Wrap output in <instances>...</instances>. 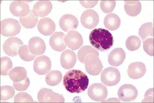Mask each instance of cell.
I'll list each match as a JSON object with an SVG mask.
<instances>
[{"label": "cell", "mask_w": 154, "mask_h": 103, "mask_svg": "<svg viewBox=\"0 0 154 103\" xmlns=\"http://www.w3.org/2000/svg\"><path fill=\"white\" fill-rule=\"evenodd\" d=\"M143 42V48L144 51L148 55L151 56H153V38H148Z\"/></svg>", "instance_id": "cell-34"}, {"label": "cell", "mask_w": 154, "mask_h": 103, "mask_svg": "<svg viewBox=\"0 0 154 103\" xmlns=\"http://www.w3.org/2000/svg\"><path fill=\"white\" fill-rule=\"evenodd\" d=\"M11 13L16 16L23 17L27 15L30 10L28 4L23 1H14L11 3L9 6Z\"/></svg>", "instance_id": "cell-14"}, {"label": "cell", "mask_w": 154, "mask_h": 103, "mask_svg": "<svg viewBox=\"0 0 154 103\" xmlns=\"http://www.w3.org/2000/svg\"><path fill=\"white\" fill-rule=\"evenodd\" d=\"M14 102H35L32 96L26 92H20L16 94L14 98Z\"/></svg>", "instance_id": "cell-32"}, {"label": "cell", "mask_w": 154, "mask_h": 103, "mask_svg": "<svg viewBox=\"0 0 154 103\" xmlns=\"http://www.w3.org/2000/svg\"><path fill=\"white\" fill-rule=\"evenodd\" d=\"M104 24L105 28L111 31L116 30L120 25L121 21L119 16L114 13L107 14L104 18Z\"/></svg>", "instance_id": "cell-23"}, {"label": "cell", "mask_w": 154, "mask_h": 103, "mask_svg": "<svg viewBox=\"0 0 154 103\" xmlns=\"http://www.w3.org/2000/svg\"><path fill=\"white\" fill-rule=\"evenodd\" d=\"M62 75L60 71L51 70L46 75L45 80L46 84L50 86H54L59 84L61 82Z\"/></svg>", "instance_id": "cell-27"}, {"label": "cell", "mask_w": 154, "mask_h": 103, "mask_svg": "<svg viewBox=\"0 0 154 103\" xmlns=\"http://www.w3.org/2000/svg\"><path fill=\"white\" fill-rule=\"evenodd\" d=\"M65 35L62 32H56L50 37L49 44L51 47L57 52H61L66 47L64 38Z\"/></svg>", "instance_id": "cell-21"}, {"label": "cell", "mask_w": 154, "mask_h": 103, "mask_svg": "<svg viewBox=\"0 0 154 103\" xmlns=\"http://www.w3.org/2000/svg\"><path fill=\"white\" fill-rule=\"evenodd\" d=\"M89 38L92 46L101 52L109 50L112 46L114 42L111 33L108 30L102 28L93 30L90 33Z\"/></svg>", "instance_id": "cell-3"}, {"label": "cell", "mask_w": 154, "mask_h": 103, "mask_svg": "<svg viewBox=\"0 0 154 103\" xmlns=\"http://www.w3.org/2000/svg\"><path fill=\"white\" fill-rule=\"evenodd\" d=\"M80 21L84 27L88 29H92L98 24L99 21V16L94 10L90 9L87 10L82 14Z\"/></svg>", "instance_id": "cell-9"}, {"label": "cell", "mask_w": 154, "mask_h": 103, "mask_svg": "<svg viewBox=\"0 0 154 103\" xmlns=\"http://www.w3.org/2000/svg\"><path fill=\"white\" fill-rule=\"evenodd\" d=\"M107 87L102 83H94L89 88L88 94L92 100L103 102L108 95Z\"/></svg>", "instance_id": "cell-7"}, {"label": "cell", "mask_w": 154, "mask_h": 103, "mask_svg": "<svg viewBox=\"0 0 154 103\" xmlns=\"http://www.w3.org/2000/svg\"><path fill=\"white\" fill-rule=\"evenodd\" d=\"M77 57L79 60L84 64L86 71L89 74L97 75L102 71L103 66L99 58V53L92 46L82 47L79 50Z\"/></svg>", "instance_id": "cell-1"}, {"label": "cell", "mask_w": 154, "mask_h": 103, "mask_svg": "<svg viewBox=\"0 0 154 103\" xmlns=\"http://www.w3.org/2000/svg\"><path fill=\"white\" fill-rule=\"evenodd\" d=\"M0 89L1 100H7L12 98L15 95V90L11 86H1Z\"/></svg>", "instance_id": "cell-31"}, {"label": "cell", "mask_w": 154, "mask_h": 103, "mask_svg": "<svg viewBox=\"0 0 154 103\" xmlns=\"http://www.w3.org/2000/svg\"><path fill=\"white\" fill-rule=\"evenodd\" d=\"M127 72L128 75L131 78L138 79L145 75L146 67L145 64L142 62H133L129 65Z\"/></svg>", "instance_id": "cell-17"}, {"label": "cell", "mask_w": 154, "mask_h": 103, "mask_svg": "<svg viewBox=\"0 0 154 103\" xmlns=\"http://www.w3.org/2000/svg\"><path fill=\"white\" fill-rule=\"evenodd\" d=\"M79 2L83 6L89 8L95 6L98 3V1H80Z\"/></svg>", "instance_id": "cell-36"}, {"label": "cell", "mask_w": 154, "mask_h": 103, "mask_svg": "<svg viewBox=\"0 0 154 103\" xmlns=\"http://www.w3.org/2000/svg\"><path fill=\"white\" fill-rule=\"evenodd\" d=\"M18 53L21 59L25 61H32L36 57V55L30 52L28 46L27 45L21 46L19 49Z\"/></svg>", "instance_id": "cell-30"}, {"label": "cell", "mask_w": 154, "mask_h": 103, "mask_svg": "<svg viewBox=\"0 0 154 103\" xmlns=\"http://www.w3.org/2000/svg\"><path fill=\"white\" fill-rule=\"evenodd\" d=\"M52 8V5L50 1L40 0L34 4L32 11L35 16L43 17L50 13Z\"/></svg>", "instance_id": "cell-15"}, {"label": "cell", "mask_w": 154, "mask_h": 103, "mask_svg": "<svg viewBox=\"0 0 154 103\" xmlns=\"http://www.w3.org/2000/svg\"><path fill=\"white\" fill-rule=\"evenodd\" d=\"M116 5L115 1H101L100 7L102 11L106 13H110L114 10Z\"/></svg>", "instance_id": "cell-33"}, {"label": "cell", "mask_w": 154, "mask_h": 103, "mask_svg": "<svg viewBox=\"0 0 154 103\" xmlns=\"http://www.w3.org/2000/svg\"><path fill=\"white\" fill-rule=\"evenodd\" d=\"M19 21L21 24L24 28L31 29L34 28L38 21L37 16L34 15L32 10H30L29 14L27 15L19 17Z\"/></svg>", "instance_id": "cell-26"}, {"label": "cell", "mask_w": 154, "mask_h": 103, "mask_svg": "<svg viewBox=\"0 0 154 103\" xmlns=\"http://www.w3.org/2000/svg\"><path fill=\"white\" fill-rule=\"evenodd\" d=\"M120 73L116 68L112 67L105 69L101 75L102 83L108 86H113L117 84L120 79Z\"/></svg>", "instance_id": "cell-5"}, {"label": "cell", "mask_w": 154, "mask_h": 103, "mask_svg": "<svg viewBox=\"0 0 154 103\" xmlns=\"http://www.w3.org/2000/svg\"><path fill=\"white\" fill-rule=\"evenodd\" d=\"M23 45V43L17 37H9L4 43L3 48L5 53L9 56L14 57L18 54L19 48Z\"/></svg>", "instance_id": "cell-10"}, {"label": "cell", "mask_w": 154, "mask_h": 103, "mask_svg": "<svg viewBox=\"0 0 154 103\" xmlns=\"http://www.w3.org/2000/svg\"><path fill=\"white\" fill-rule=\"evenodd\" d=\"M8 75L13 82H19L24 80L26 77L27 72L23 67H16L10 71Z\"/></svg>", "instance_id": "cell-24"}, {"label": "cell", "mask_w": 154, "mask_h": 103, "mask_svg": "<svg viewBox=\"0 0 154 103\" xmlns=\"http://www.w3.org/2000/svg\"><path fill=\"white\" fill-rule=\"evenodd\" d=\"M28 47L30 52L35 55L43 54L46 49L44 41L42 38L38 37H33L30 39Z\"/></svg>", "instance_id": "cell-16"}, {"label": "cell", "mask_w": 154, "mask_h": 103, "mask_svg": "<svg viewBox=\"0 0 154 103\" xmlns=\"http://www.w3.org/2000/svg\"><path fill=\"white\" fill-rule=\"evenodd\" d=\"M51 63L47 56L42 55L37 57L34 60L33 69L36 73L43 75L47 73L51 69Z\"/></svg>", "instance_id": "cell-11"}, {"label": "cell", "mask_w": 154, "mask_h": 103, "mask_svg": "<svg viewBox=\"0 0 154 103\" xmlns=\"http://www.w3.org/2000/svg\"><path fill=\"white\" fill-rule=\"evenodd\" d=\"M145 98L142 101H153V88H150L146 91L144 96Z\"/></svg>", "instance_id": "cell-37"}, {"label": "cell", "mask_w": 154, "mask_h": 103, "mask_svg": "<svg viewBox=\"0 0 154 103\" xmlns=\"http://www.w3.org/2000/svg\"><path fill=\"white\" fill-rule=\"evenodd\" d=\"M64 40L66 45L73 50L79 49L83 42L81 35L78 31H70L65 36Z\"/></svg>", "instance_id": "cell-12"}, {"label": "cell", "mask_w": 154, "mask_h": 103, "mask_svg": "<svg viewBox=\"0 0 154 103\" xmlns=\"http://www.w3.org/2000/svg\"><path fill=\"white\" fill-rule=\"evenodd\" d=\"M125 52L121 48L113 49L108 56V61L110 65L118 66L121 65L126 58Z\"/></svg>", "instance_id": "cell-19"}, {"label": "cell", "mask_w": 154, "mask_h": 103, "mask_svg": "<svg viewBox=\"0 0 154 103\" xmlns=\"http://www.w3.org/2000/svg\"><path fill=\"white\" fill-rule=\"evenodd\" d=\"M37 98L38 102L41 103L64 102L65 101L62 95L46 88H42L39 91Z\"/></svg>", "instance_id": "cell-6"}, {"label": "cell", "mask_w": 154, "mask_h": 103, "mask_svg": "<svg viewBox=\"0 0 154 103\" xmlns=\"http://www.w3.org/2000/svg\"><path fill=\"white\" fill-rule=\"evenodd\" d=\"M55 27L54 22L51 19L47 17L41 19L37 24L39 31L45 36H50L52 34L55 30Z\"/></svg>", "instance_id": "cell-18"}, {"label": "cell", "mask_w": 154, "mask_h": 103, "mask_svg": "<svg viewBox=\"0 0 154 103\" xmlns=\"http://www.w3.org/2000/svg\"><path fill=\"white\" fill-rule=\"evenodd\" d=\"M138 95L136 88L130 84H124L119 89L118 95L119 99L123 101H130L135 100Z\"/></svg>", "instance_id": "cell-8"}, {"label": "cell", "mask_w": 154, "mask_h": 103, "mask_svg": "<svg viewBox=\"0 0 154 103\" xmlns=\"http://www.w3.org/2000/svg\"><path fill=\"white\" fill-rule=\"evenodd\" d=\"M21 28L18 21L14 19H5L0 22L1 34L4 36H14L19 33Z\"/></svg>", "instance_id": "cell-4"}, {"label": "cell", "mask_w": 154, "mask_h": 103, "mask_svg": "<svg viewBox=\"0 0 154 103\" xmlns=\"http://www.w3.org/2000/svg\"><path fill=\"white\" fill-rule=\"evenodd\" d=\"M59 24L62 30L68 32L75 30L78 26L79 22L75 16L71 14H67L63 15L61 17Z\"/></svg>", "instance_id": "cell-13"}, {"label": "cell", "mask_w": 154, "mask_h": 103, "mask_svg": "<svg viewBox=\"0 0 154 103\" xmlns=\"http://www.w3.org/2000/svg\"><path fill=\"white\" fill-rule=\"evenodd\" d=\"M127 48L131 51L138 49L141 46V41L140 38L136 36H131L128 38L126 42Z\"/></svg>", "instance_id": "cell-29"}, {"label": "cell", "mask_w": 154, "mask_h": 103, "mask_svg": "<svg viewBox=\"0 0 154 103\" xmlns=\"http://www.w3.org/2000/svg\"><path fill=\"white\" fill-rule=\"evenodd\" d=\"M138 34L143 42L148 38L153 37V24L148 22L142 24L139 29Z\"/></svg>", "instance_id": "cell-25"}, {"label": "cell", "mask_w": 154, "mask_h": 103, "mask_svg": "<svg viewBox=\"0 0 154 103\" xmlns=\"http://www.w3.org/2000/svg\"><path fill=\"white\" fill-rule=\"evenodd\" d=\"M0 74L2 75H7L12 68L13 65L11 59L7 56L3 57L0 59Z\"/></svg>", "instance_id": "cell-28"}, {"label": "cell", "mask_w": 154, "mask_h": 103, "mask_svg": "<svg viewBox=\"0 0 154 103\" xmlns=\"http://www.w3.org/2000/svg\"><path fill=\"white\" fill-rule=\"evenodd\" d=\"M124 9L126 13L131 16H135L140 12L141 5L139 1H124Z\"/></svg>", "instance_id": "cell-22"}, {"label": "cell", "mask_w": 154, "mask_h": 103, "mask_svg": "<svg viewBox=\"0 0 154 103\" xmlns=\"http://www.w3.org/2000/svg\"><path fill=\"white\" fill-rule=\"evenodd\" d=\"M30 80L26 76L22 81L17 82H13V86L16 90L23 91L26 90L30 84Z\"/></svg>", "instance_id": "cell-35"}, {"label": "cell", "mask_w": 154, "mask_h": 103, "mask_svg": "<svg viewBox=\"0 0 154 103\" xmlns=\"http://www.w3.org/2000/svg\"><path fill=\"white\" fill-rule=\"evenodd\" d=\"M76 61V57L74 52L72 50L66 49L63 52L60 58L62 66L65 69L72 68Z\"/></svg>", "instance_id": "cell-20"}, {"label": "cell", "mask_w": 154, "mask_h": 103, "mask_svg": "<svg viewBox=\"0 0 154 103\" xmlns=\"http://www.w3.org/2000/svg\"><path fill=\"white\" fill-rule=\"evenodd\" d=\"M89 82V79L85 73L80 70L73 69L66 73L63 77V83L68 91L79 93L87 89Z\"/></svg>", "instance_id": "cell-2"}]
</instances>
